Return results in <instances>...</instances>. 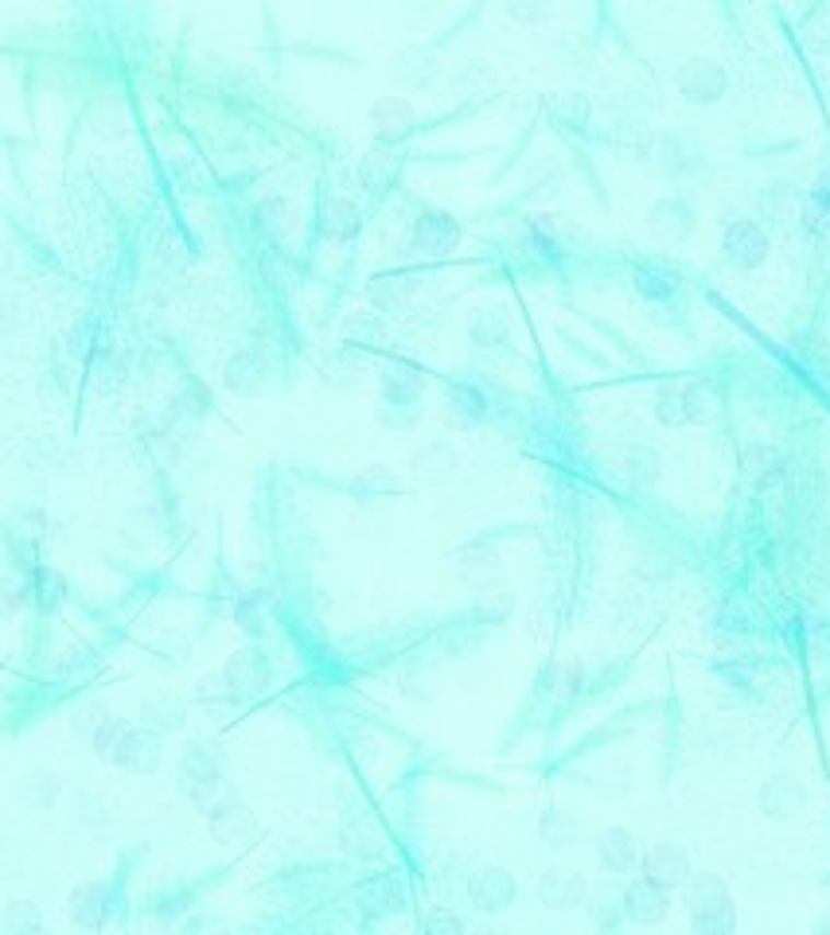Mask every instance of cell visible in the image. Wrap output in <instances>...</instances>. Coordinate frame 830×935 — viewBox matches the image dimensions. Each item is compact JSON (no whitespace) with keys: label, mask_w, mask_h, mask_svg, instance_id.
<instances>
[{"label":"cell","mask_w":830,"mask_h":935,"mask_svg":"<svg viewBox=\"0 0 830 935\" xmlns=\"http://www.w3.org/2000/svg\"><path fill=\"white\" fill-rule=\"evenodd\" d=\"M597 857L608 873H628L640 857L635 850V834L628 827H608L597 834Z\"/></svg>","instance_id":"44dd1931"},{"label":"cell","mask_w":830,"mask_h":935,"mask_svg":"<svg viewBox=\"0 0 830 935\" xmlns=\"http://www.w3.org/2000/svg\"><path fill=\"white\" fill-rule=\"evenodd\" d=\"M511 608H515V597H511V585L507 581H488L483 588H476V616L488 623H500L511 616Z\"/></svg>","instance_id":"4316f807"},{"label":"cell","mask_w":830,"mask_h":935,"mask_svg":"<svg viewBox=\"0 0 830 935\" xmlns=\"http://www.w3.org/2000/svg\"><path fill=\"white\" fill-rule=\"evenodd\" d=\"M67 912H71V920L79 927H106L117 912V892L106 889V885H98V881H86L71 892Z\"/></svg>","instance_id":"30bf717a"},{"label":"cell","mask_w":830,"mask_h":935,"mask_svg":"<svg viewBox=\"0 0 830 935\" xmlns=\"http://www.w3.org/2000/svg\"><path fill=\"white\" fill-rule=\"evenodd\" d=\"M643 877L663 889H682L690 881V857L675 842H655V846L643 850Z\"/></svg>","instance_id":"52a82bcc"},{"label":"cell","mask_w":830,"mask_h":935,"mask_svg":"<svg viewBox=\"0 0 830 935\" xmlns=\"http://www.w3.org/2000/svg\"><path fill=\"white\" fill-rule=\"evenodd\" d=\"M624 916L632 920V924H643V927L659 924V920L667 916V889L655 885V881H647V877L632 881L624 889Z\"/></svg>","instance_id":"5bb4252c"},{"label":"cell","mask_w":830,"mask_h":935,"mask_svg":"<svg viewBox=\"0 0 830 935\" xmlns=\"http://www.w3.org/2000/svg\"><path fill=\"white\" fill-rule=\"evenodd\" d=\"M351 491H355L359 499H375V495H386V491H398V480L386 472L383 464H375V468H366V472L351 483Z\"/></svg>","instance_id":"d590c367"},{"label":"cell","mask_w":830,"mask_h":935,"mask_svg":"<svg viewBox=\"0 0 830 935\" xmlns=\"http://www.w3.org/2000/svg\"><path fill=\"white\" fill-rule=\"evenodd\" d=\"M94 745H98L102 760H109L114 768H126V772H133V775L156 772V768H161V740H156V733L133 729V725L121 722V717H109L98 729V737H94Z\"/></svg>","instance_id":"6da1fadb"},{"label":"cell","mask_w":830,"mask_h":935,"mask_svg":"<svg viewBox=\"0 0 830 935\" xmlns=\"http://www.w3.org/2000/svg\"><path fill=\"white\" fill-rule=\"evenodd\" d=\"M418 293V277L413 273H383V277H375V281H371V285H366V296H371V301L378 304V308H386V312H402L406 304H410V296Z\"/></svg>","instance_id":"7402d4cb"},{"label":"cell","mask_w":830,"mask_h":935,"mask_svg":"<svg viewBox=\"0 0 830 935\" xmlns=\"http://www.w3.org/2000/svg\"><path fill=\"white\" fill-rule=\"evenodd\" d=\"M266 363H261L258 355H250V351H242L238 359H231V366H226V386L238 394H261L266 390Z\"/></svg>","instance_id":"484cf974"},{"label":"cell","mask_w":830,"mask_h":935,"mask_svg":"<svg viewBox=\"0 0 830 935\" xmlns=\"http://www.w3.org/2000/svg\"><path fill=\"white\" fill-rule=\"evenodd\" d=\"M223 675L231 678L234 694H238V698L242 694H258V690H266V682H269V659L261 655V651H254V647L234 651Z\"/></svg>","instance_id":"e0dca14e"},{"label":"cell","mask_w":830,"mask_h":935,"mask_svg":"<svg viewBox=\"0 0 830 935\" xmlns=\"http://www.w3.org/2000/svg\"><path fill=\"white\" fill-rule=\"evenodd\" d=\"M468 328H472V339L480 343V348H495V343H503V339H507L511 320H507V312L491 304V308H476L472 312Z\"/></svg>","instance_id":"f546056e"},{"label":"cell","mask_w":830,"mask_h":935,"mask_svg":"<svg viewBox=\"0 0 830 935\" xmlns=\"http://www.w3.org/2000/svg\"><path fill=\"white\" fill-rule=\"evenodd\" d=\"M620 916H624V889L600 885V889L593 892V920H597L600 927H612V924H620Z\"/></svg>","instance_id":"836d02e7"},{"label":"cell","mask_w":830,"mask_h":935,"mask_svg":"<svg viewBox=\"0 0 830 935\" xmlns=\"http://www.w3.org/2000/svg\"><path fill=\"white\" fill-rule=\"evenodd\" d=\"M647 231L652 238H659L663 246H682V242L694 234V211L682 199H659V203L647 211Z\"/></svg>","instance_id":"7c38bea8"},{"label":"cell","mask_w":830,"mask_h":935,"mask_svg":"<svg viewBox=\"0 0 830 935\" xmlns=\"http://www.w3.org/2000/svg\"><path fill=\"white\" fill-rule=\"evenodd\" d=\"M324 234H328L331 242H351L359 234V211L355 203H348V199H331L328 207H324Z\"/></svg>","instance_id":"4dcf8cb0"},{"label":"cell","mask_w":830,"mask_h":935,"mask_svg":"<svg viewBox=\"0 0 830 935\" xmlns=\"http://www.w3.org/2000/svg\"><path fill=\"white\" fill-rule=\"evenodd\" d=\"M515 877L503 865H480L468 877V897L480 912H503L515 900Z\"/></svg>","instance_id":"ba28073f"},{"label":"cell","mask_w":830,"mask_h":935,"mask_svg":"<svg viewBox=\"0 0 830 935\" xmlns=\"http://www.w3.org/2000/svg\"><path fill=\"white\" fill-rule=\"evenodd\" d=\"M542 834H546V846H573V834H577V827L573 822H562V815L558 810H550L542 822Z\"/></svg>","instance_id":"7bdbcfd3"},{"label":"cell","mask_w":830,"mask_h":935,"mask_svg":"<svg viewBox=\"0 0 830 935\" xmlns=\"http://www.w3.org/2000/svg\"><path fill=\"white\" fill-rule=\"evenodd\" d=\"M383 394L394 406H418V398L425 394V374L406 359H394L383 371Z\"/></svg>","instance_id":"ffe728a7"},{"label":"cell","mask_w":830,"mask_h":935,"mask_svg":"<svg viewBox=\"0 0 830 935\" xmlns=\"http://www.w3.org/2000/svg\"><path fill=\"white\" fill-rule=\"evenodd\" d=\"M647 164H652V168H659L663 176H687V172H694L698 164V152L690 149L687 141H682V137H670V133H663V137H655V141H647Z\"/></svg>","instance_id":"9a60e30c"},{"label":"cell","mask_w":830,"mask_h":935,"mask_svg":"<svg viewBox=\"0 0 830 935\" xmlns=\"http://www.w3.org/2000/svg\"><path fill=\"white\" fill-rule=\"evenodd\" d=\"M359 339H371V348H378V343H383V328H378L371 316H351V320L343 324V343L359 348Z\"/></svg>","instance_id":"ab89813d"},{"label":"cell","mask_w":830,"mask_h":935,"mask_svg":"<svg viewBox=\"0 0 830 935\" xmlns=\"http://www.w3.org/2000/svg\"><path fill=\"white\" fill-rule=\"evenodd\" d=\"M550 9H527V4H511V16L518 20H535V16H546Z\"/></svg>","instance_id":"c3c4849f"},{"label":"cell","mask_w":830,"mask_h":935,"mask_svg":"<svg viewBox=\"0 0 830 935\" xmlns=\"http://www.w3.org/2000/svg\"><path fill=\"white\" fill-rule=\"evenodd\" d=\"M663 425H687V413H682V383L663 386L659 390V406H655Z\"/></svg>","instance_id":"f35d334b"},{"label":"cell","mask_w":830,"mask_h":935,"mask_svg":"<svg viewBox=\"0 0 830 935\" xmlns=\"http://www.w3.org/2000/svg\"><path fill=\"white\" fill-rule=\"evenodd\" d=\"M483 413H488V401H483V394L476 390V386H453V390H448V401H445L448 425L472 429L483 421Z\"/></svg>","instance_id":"cb8c5ba5"},{"label":"cell","mask_w":830,"mask_h":935,"mask_svg":"<svg viewBox=\"0 0 830 935\" xmlns=\"http://www.w3.org/2000/svg\"><path fill=\"white\" fill-rule=\"evenodd\" d=\"M4 924H9V932H39V916L36 909L27 904V900H12L9 909H4Z\"/></svg>","instance_id":"b9f144b4"},{"label":"cell","mask_w":830,"mask_h":935,"mask_svg":"<svg viewBox=\"0 0 830 935\" xmlns=\"http://www.w3.org/2000/svg\"><path fill=\"white\" fill-rule=\"evenodd\" d=\"M687 904H690V920H694V932L725 935L737 927V904H733L725 881L714 877V873H702V877L687 881Z\"/></svg>","instance_id":"7a4b0ae2"},{"label":"cell","mask_w":830,"mask_h":935,"mask_svg":"<svg viewBox=\"0 0 830 935\" xmlns=\"http://www.w3.org/2000/svg\"><path fill=\"white\" fill-rule=\"evenodd\" d=\"M760 807H764V815L787 819V815H795V810L804 807V787L795 784L792 775H776V780H768L764 792H760Z\"/></svg>","instance_id":"d4e9b609"},{"label":"cell","mask_w":830,"mask_h":935,"mask_svg":"<svg viewBox=\"0 0 830 935\" xmlns=\"http://www.w3.org/2000/svg\"><path fill=\"white\" fill-rule=\"evenodd\" d=\"M722 410H725V394L714 378L682 383V413H687V425H710Z\"/></svg>","instance_id":"2e32d148"},{"label":"cell","mask_w":830,"mask_h":935,"mask_svg":"<svg viewBox=\"0 0 830 935\" xmlns=\"http://www.w3.org/2000/svg\"><path fill=\"white\" fill-rule=\"evenodd\" d=\"M425 927L429 932H460L465 924H460L456 916H441V912H433V916L425 920Z\"/></svg>","instance_id":"7dc6e473"},{"label":"cell","mask_w":830,"mask_h":935,"mask_svg":"<svg viewBox=\"0 0 830 935\" xmlns=\"http://www.w3.org/2000/svg\"><path fill=\"white\" fill-rule=\"evenodd\" d=\"M59 600H63V577L44 570V573H39V608H44V612H51Z\"/></svg>","instance_id":"f6af8a7d"},{"label":"cell","mask_w":830,"mask_h":935,"mask_svg":"<svg viewBox=\"0 0 830 935\" xmlns=\"http://www.w3.org/2000/svg\"><path fill=\"white\" fill-rule=\"evenodd\" d=\"M340 842H343V850H348V854H355V857H378V854H383V834H378L375 822L366 819V815H363V819L343 822Z\"/></svg>","instance_id":"f1b7e54d"},{"label":"cell","mask_w":830,"mask_h":935,"mask_svg":"<svg viewBox=\"0 0 830 935\" xmlns=\"http://www.w3.org/2000/svg\"><path fill=\"white\" fill-rule=\"evenodd\" d=\"M179 787H184V795H188V799L196 803L203 815L211 810L214 795L226 792V787H223V768H219V760H214L203 745H188V748H184V760H179Z\"/></svg>","instance_id":"3957f363"},{"label":"cell","mask_w":830,"mask_h":935,"mask_svg":"<svg viewBox=\"0 0 830 935\" xmlns=\"http://www.w3.org/2000/svg\"><path fill=\"white\" fill-rule=\"evenodd\" d=\"M679 94L687 102H694V106H710V102H717L725 94L722 62L705 59V55L687 59L682 62V71H679Z\"/></svg>","instance_id":"5b68a950"},{"label":"cell","mask_w":830,"mask_h":935,"mask_svg":"<svg viewBox=\"0 0 830 935\" xmlns=\"http://www.w3.org/2000/svg\"><path fill=\"white\" fill-rule=\"evenodd\" d=\"M196 694H199V702H203V705H231V702H238V694H234V686H231V678H226V675L199 678Z\"/></svg>","instance_id":"8d00e7d4"},{"label":"cell","mask_w":830,"mask_h":935,"mask_svg":"<svg viewBox=\"0 0 830 935\" xmlns=\"http://www.w3.org/2000/svg\"><path fill=\"white\" fill-rule=\"evenodd\" d=\"M741 468H745V476L752 480V488L768 491V488H776V483L784 480L787 460H784V453H780V448H772V445H749L741 453Z\"/></svg>","instance_id":"d6986e66"},{"label":"cell","mask_w":830,"mask_h":935,"mask_svg":"<svg viewBox=\"0 0 830 935\" xmlns=\"http://www.w3.org/2000/svg\"><path fill=\"white\" fill-rule=\"evenodd\" d=\"M456 577L465 581V585L476 593V588H483L488 581L500 577V553L483 542H472V546H465V550H456Z\"/></svg>","instance_id":"ac0fdd59"},{"label":"cell","mask_w":830,"mask_h":935,"mask_svg":"<svg viewBox=\"0 0 830 935\" xmlns=\"http://www.w3.org/2000/svg\"><path fill=\"white\" fill-rule=\"evenodd\" d=\"M722 254L729 266L737 269H757L768 261V234L760 231V223L752 219H737V223L725 226L722 234Z\"/></svg>","instance_id":"277c9868"},{"label":"cell","mask_w":830,"mask_h":935,"mask_svg":"<svg viewBox=\"0 0 830 935\" xmlns=\"http://www.w3.org/2000/svg\"><path fill=\"white\" fill-rule=\"evenodd\" d=\"M394 172H398V161L386 156V152H366L363 164H359V179H363L366 191H383L394 179Z\"/></svg>","instance_id":"d6a6232c"},{"label":"cell","mask_w":830,"mask_h":935,"mask_svg":"<svg viewBox=\"0 0 830 935\" xmlns=\"http://www.w3.org/2000/svg\"><path fill=\"white\" fill-rule=\"evenodd\" d=\"M538 897H542L546 909L570 912V909H577V904H585L589 885H585V877H581L577 869H570V865H550V869L538 877Z\"/></svg>","instance_id":"8992f818"},{"label":"cell","mask_w":830,"mask_h":935,"mask_svg":"<svg viewBox=\"0 0 830 935\" xmlns=\"http://www.w3.org/2000/svg\"><path fill=\"white\" fill-rule=\"evenodd\" d=\"M433 74H437V59L429 51H421V47H406V51H398V59L390 62V79L406 90L425 86Z\"/></svg>","instance_id":"603a6c76"},{"label":"cell","mask_w":830,"mask_h":935,"mask_svg":"<svg viewBox=\"0 0 830 935\" xmlns=\"http://www.w3.org/2000/svg\"><path fill=\"white\" fill-rule=\"evenodd\" d=\"M413 472L425 476L429 483H445L456 476V453L448 445H425L413 453Z\"/></svg>","instance_id":"83f0119b"},{"label":"cell","mask_w":830,"mask_h":935,"mask_svg":"<svg viewBox=\"0 0 830 935\" xmlns=\"http://www.w3.org/2000/svg\"><path fill=\"white\" fill-rule=\"evenodd\" d=\"M764 207L772 214H776L780 223H792L795 214H799V191H795L792 184H780V187H772V191H768L764 196Z\"/></svg>","instance_id":"74e56055"},{"label":"cell","mask_w":830,"mask_h":935,"mask_svg":"<svg viewBox=\"0 0 830 935\" xmlns=\"http://www.w3.org/2000/svg\"><path fill=\"white\" fill-rule=\"evenodd\" d=\"M456 242H460V226H456L453 214L421 211V219L413 223V249L425 258H445L456 249Z\"/></svg>","instance_id":"8fae6325"},{"label":"cell","mask_w":830,"mask_h":935,"mask_svg":"<svg viewBox=\"0 0 830 935\" xmlns=\"http://www.w3.org/2000/svg\"><path fill=\"white\" fill-rule=\"evenodd\" d=\"M258 226H261L266 234H273V238H277L281 231H285V203H281L277 196L266 199V203L258 207Z\"/></svg>","instance_id":"ee69618b"},{"label":"cell","mask_w":830,"mask_h":935,"mask_svg":"<svg viewBox=\"0 0 830 935\" xmlns=\"http://www.w3.org/2000/svg\"><path fill=\"white\" fill-rule=\"evenodd\" d=\"M402 682H406V694L418 698V702H421V698H433V694H437V670H433V667L410 670V675H406Z\"/></svg>","instance_id":"60d3db41"},{"label":"cell","mask_w":830,"mask_h":935,"mask_svg":"<svg viewBox=\"0 0 830 935\" xmlns=\"http://www.w3.org/2000/svg\"><path fill=\"white\" fill-rule=\"evenodd\" d=\"M550 121L558 125V129H581V125L589 121V98H585V94H573V90L558 94V98L550 102Z\"/></svg>","instance_id":"1f68e13d"},{"label":"cell","mask_w":830,"mask_h":935,"mask_svg":"<svg viewBox=\"0 0 830 935\" xmlns=\"http://www.w3.org/2000/svg\"><path fill=\"white\" fill-rule=\"evenodd\" d=\"M418 129V114L406 98H378L371 106V133L378 144H402Z\"/></svg>","instance_id":"9c48e42d"},{"label":"cell","mask_w":830,"mask_h":935,"mask_svg":"<svg viewBox=\"0 0 830 935\" xmlns=\"http://www.w3.org/2000/svg\"><path fill=\"white\" fill-rule=\"evenodd\" d=\"M635 285H640L643 296H655V301H659V296L675 293V285H679V273H670V269H663V266H647V269H640Z\"/></svg>","instance_id":"e575fe53"},{"label":"cell","mask_w":830,"mask_h":935,"mask_svg":"<svg viewBox=\"0 0 830 935\" xmlns=\"http://www.w3.org/2000/svg\"><path fill=\"white\" fill-rule=\"evenodd\" d=\"M203 819H207V830H211L219 842H242V838H250V830H254L250 810H246V803L234 792H223V799H214Z\"/></svg>","instance_id":"4fadbf2b"},{"label":"cell","mask_w":830,"mask_h":935,"mask_svg":"<svg viewBox=\"0 0 830 935\" xmlns=\"http://www.w3.org/2000/svg\"><path fill=\"white\" fill-rule=\"evenodd\" d=\"M234 616H238V623H242V628H246V632H250V635H266V623H261V616L254 612L250 600H242L238 612H234Z\"/></svg>","instance_id":"bcb514c9"}]
</instances>
